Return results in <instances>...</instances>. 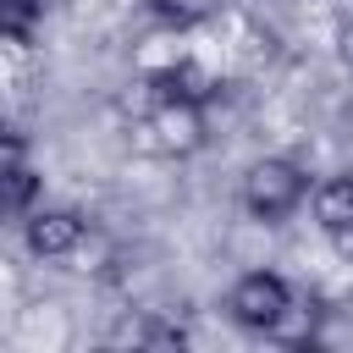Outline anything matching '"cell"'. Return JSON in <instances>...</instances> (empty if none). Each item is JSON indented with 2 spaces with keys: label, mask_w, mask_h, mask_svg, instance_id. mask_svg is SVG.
I'll return each mask as SVG.
<instances>
[{
  "label": "cell",
  "mask_w": 353,
  "mask_h": 353,
  "mask_svg": "<svg viewBox=\"0 0 353 353\" xmlns=\"http://www.w3.org/2000/svg\"><path fill=\"white\" fill-rule=\"evenodd\" d=\"M22 237H28V254H39V259H66V254H77L83 248V237H88V221L77 215V210H28V221H22Z\"/></svg>",
  "instance_id": "4"
},
{
  "label": "cell",
  "mask_w": 353,
  "mask_h": 353,
  "mask_svg": "<svg viewBox=\"0 0 353 353\" xmlns=\"http://www.w3.org/2000/svg\"><path fill=\"white\" fill-rule=\"evenodd\" d=\"M143 132H149V143H154L160 154L188 160V154H199L204 138H210V127H204V105H199V99H154Z\"/></svg>",
  "instance_id": "3"
},
{
  "label": "cell",
  "mask_w": 353,
  "mask_h": 353,
  "mask_svg": "<svg viewBox=\"0 0 353 353\" xmlns=\"http://www.w3.org/2000/svg\"><path fill=\"white\" fill-rule=\"evenodd\" d=\"M314 221H320V232L353 226V176H325L314 188Z\"/></svg>",
  "instance_id": "6"
},
{
  "label": "cell",
  "mask_w": 353,
  "mask_h": 353,
  "mask_svg": "<svg viewBox=\"0 0 353 353\" xmlns=\"http://www.w3.org/2000/svg\"><path fill=\"white\" fill-rule=\"evenodd\" d=\"M17 165H28V138L17 127H0V176L17 171Z\"/></svg>",
  "instance_id": "9"
},
{
  "label": "cell",
  "mask_w": 353,
  "mask_h": 353,
  "mask_svg": "<svg viewBox=\"0 0 353 353\" xmlns=\"http://www.w3.org/2000/svg\"><path fill=\"white\" fill-rule=\"evenodd\" d=\"M336 44H342V66H347V72H353V22H347V28H342V39H336Z\"/></svg>",
  "instance_id": "11"
},
{
  "label": "cell",
  "mask_w": 353,
  "mask_h": 353,
  "mask_svg": "<svg viewBox=\"0 0 353 353\" xmlns=\"http://www.w3.org/2000/svg\"><path fill=\"white\" fill-rule=\"evenodd\" d=\"M325 237H331L336 259H342V265H353V226H336V232H325Z\"/></svg>",
  "instance_id": "10"
},
{
  "label": "cell",
  "mask_w": 353,
  "mask_h": 353,
  "mask_svg": "<svg viewBox=\"0 0 353 353\" xmlns=\"http://www.w3.org/2000/svg\"><path fill=\"white\" fill-rule=\"evenodd\" d=\"M39 204V176L28 165L0 176V221H28V210Z\"/></svg>",
  "instance_id": "7"
},
{
  "label": "cell",
  "mask_w": 353,
  "mask_h": 353,
  "mask_svg": "<svg viewBox=\"0 0 353 353\" xmlns=\"http://www.w3.org/2000/svg\"><path fill=\"white\" fill-rule=\"evenodd\" d=\"M303 199H309V171L298 160H287V154H265V160H254L243 171V210L254 221H265V226L287 221Z\"/></svg>",
  "instance_id": "1"
},
{
  "label": "cell",
  "mask_w": 353,
  "mask_h": 353,
  "mask_svg": "<svg viewBox=\"0 0 353 353\" xmlns=\"http://www.w3.org/2000/svg\"><path fill=\"white\" fill-rule=\"evenodd\" d=\"M226 309L243 331H276L287 314H292V287L276 276V270H248L232 281L226 292Z\"/></svg>",
  "instance_id": "2"
},
{
  "label": "cell",
  "mask_w": 353,
  "mask_h": 353,
  "mask_svg": "<svg viewBox=\"0 0 353 353\" xmlns=\"http://www.w3.org/2000/svg\"><path fill=\"white\" fill-rule=\"evenodd\" d=\"M149 88H154V99H210V72L199 66V61H171V66H160L154 77H149Z\"/></svg>",
  "instance_id": "5"
},
{
  "label": "cell",
  "mask_w": 353,
  "mask_h": 353,
  "mask_svg": "<svg viewBox=\"0 0 353 353\" xmlns=\"http://www.w3.org/2000/svg\"><path fill=\"white\" fill-rule=\"evenodd\" d=\"M154 11L165 22H204V17L226 11V0H154Z\"/></svg>",
  "instance_id": "8"
}]
</instances>
